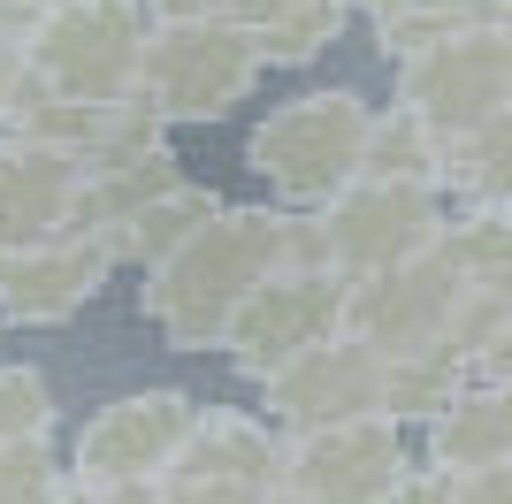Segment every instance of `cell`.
Listing matches in <instances>:
<instances>
[{"label":"cell","mask_w":512,"mask_h":504,"mask_svg":"<svg viewBox=\"0 0 512 504\" xmlns=\"http://www.w3.org/2000/svg\"><path fill=\"white\" fill-rule=\"evenodd\" d=\"M283 230H291V207H230L207 214L169 260H153L146 283H138V321H146L169 352H222L230 314L245 306L268 268H283Z\"/></svg>","instance_id":"obj_1"},{"label":"cell","mask_w":512,"mask_h":504,"mask_svg":"<svg viewBox=\"0 0 512 504\" xmlns=\"http://www.w3.org/2000/svg\"><path fill=\"white\" fill-rule=\"evenodd\" d=\"M367 123L375 107L352 84H314L291 92L245 130V168L276 191V207H321L329 191H344L367 161Z\"/></svg>","instance_id":"obj_2"},{"label":"cell","mask_w":512,"mask_h":504,"mask_svg":"<svg viewBox=\"0 0 512 504\" xmlns=\"http://www.w3.org/2000/svg\"><path fill=\"white\" fill-rule=\"evenodd\" d=\"M268 62L245 23L222 16H153L146 54H138V100L161 123H222L260 92Z\"/></svg>","instance_id":"obj_3"},{"label":"cell","mask_w":512,"mask_h":504,"mask_svg":"<svg viewBox=\"0 0 512 504\" xmlns=\"http://www.w3.org/2000/svg\"><path fill=\"white\" fill-rule=\"evenodd\" d=\"M153 8L146 0H54L23 16L16 46L39 69L46 92L62 100H123L138 92V54H146Z\"/></svg>","instance_id":"obj_4"},{"label":"cell","mask_w":512,"mask_h":504,"mask_svg":"<svg viewBox=\"0 0 512 504\" xmlns=\"http://www.w3.org/2000/svg\"><path fill=\"white\" fill-rule=\"evenodd\" d=\"M321 252L337 275H375L390 260H413L428 237L444 230V184H413V176H352L314 207Z\"/></svg>","instance_id":"obj_5"},{"label":"cell","mask_w":512,"mask_h":504,"mask_svg":"<svg viewBox=\"0 0 512 504\" xmlns=\"http://www.w3.org/2000/svg\"><path fill=\"white\" fill-rule=\"evenodd\" d=\"M398 474H406V436L390 413L291 428L276 466V504H375Z\"/></svg>","instance_id":"obj_6"},{"label":"cell","mask_w":512,"mask_h":504,"mask_svg":"<svg viewBox=\"0 0 512 504\" xmlns=\"http://www.w3.org/2000/svg\"><path fill=\"white\" fill-rule=\"evenodd\" d=\"M199 420V398L153 382V390H130V398H107L100 413L77 428L69 443V474L85 489H123V482H161L184 451Z\"/></svg>","instance_id":"obj_7"},{"label":"cell","mask_w":512,"mask_h":504,"mask_svg":"<svg viewBox=\"0 0 512 504\" xmlns=\"http://www.w3.org/2000/svg\"><path fill=\"white\" fill-rule=\"evenodd\" d=\"M344 291H352V275H337V268H291V260L268 268L245 291V306L230 314V336H222L230 367L245 382H260L291 352H306L329 329H344Z\"/></svg>","instance_id":"obj_8"},{"label":"cell","mask_w":512,"mask_h":504,"mask_svg":"<svg viewBox=\"0 0 512 504\" xmlns=\"http://www.w3.org/2000/svg\"><path fill=\"white\" fill-rule=\"evenodd\" d=\"M505 100H512V46L497 39L490 23H467V31H451V39H428L398 62V107H413L444 146Z\"/></svg>","instance_id":"obj_9"},{"label":"cell","mask_w":512,"mask_h":504,"mask_svg":"<svg viewBox=\"0 0 512 504\" xmlns=\"http://www.w3.org/2000/svg\"><path fill=\"white\" fill-rule=\"evenodd\" d=\"M375 398H383V352L352 329H329L321 344H306V352H291L283 367L260 375V413L283 436L329 428V420H352V413H383Z\"/></svg>","instance_id":"obj_10"},{"label":"cell","mask_w":512,"mask_h":504,"mask_svg":"<svg viewBox=\"0 0 512 504\" xmlns=\"http://www.w3.org/2000/svg\"><path fill=\"white\" fill-rule=\"evenodd\" d=\"M459 306V275L444 268V252L421 245L413 260H390L375 275H352L344 291V329L367 336L375 352H421V344H444V321Z\"/></svg>","instance_id":"obj_11"},{"label":"cell","mask_w":512,"mask_h":504,"mask_svg":"<svg viewBox=\"0 0 512 504\" xmlns=\"http://www.w3.org/2000/svg\"><path fill=\"white\" fill-rule=\"evenodd\" d=\"M107 268H115V260H107L85 230H62V237H39V245L0 252V321H16V329L77 321L92 298H100Z\"/></svg>","instance_id":"obj_12"},{"label":"cell","mask_w":512,"mask_h":504,"mask_svg":"<svg viewBox=\"0 0 512 504\" xmlns=\"http://www.w3.org/2000/svg\"><path fill=\"white\" fill-rule=\"evenodd\" d=\"M77 184H85V168L69 153L0 130V252L77 230Z\"/></svg>","instance_id":"obj_13"},{"label":"cell","mask_w":512,"mask_h":504,"mask_svg":"<svg viewBox=\"0 0 512 504\" xmlns=\"http://www.w3.org/2000/svg\"><path fill=\"white\" fill-rule=\"evenodd\" d=\"M276 466H283V428L268 413H245V405H199V420H192V436H184V451H176L169 474L276 497Z\"/></svg>","instance_id":"obj_14"},{"label":"cell","mask_w":512,"mask_h":504,"mask_svg":"<svg viewBox=\"0 0 512 504\" xmlns=\"http://www.w3.org/2000/svg\"><path fill=\"white\" fill-rule=\"evenodd\" d=\"M512 459V382L467 375L436 413H428V466L467 474V466Z\"/></svg>","instance_id":"obj_15"},{"label":"cell","mask_w":512,"mask_h":504,"mask_svg":"<svg viewBox=\"0 0 512 504\" xmlns=\"http://www.w3.org/2000/svg\"><path fill=\"white\" fill-rule=\"evenodd\" d=\"M207 214H222V191L199 184V176H184V184H169L161 199H146V207L130 214V222L100 230L92 245H100L115 268H153V260H169V252L184 245V237H192Z\"/></svg>","instance_id":"obj_16"},{"label":"cell","mask_w":512,"mask_h":504,"mask_svg":"<svg viewBox=\"0 0 512 504\" xmlns=\"http://www.w3.org/2000/svg\"><path fill=\"white\" fill-rule=\"evenodd\" d=\"M444 199L451 207H512V100L444 146Z\"/></svg>","instance_id":"obj_17"},{"label":"cell","mask_w":512,"mask_h":504,"mask_svg":"<svg viewBox=\"0 0 512 504\" xmlns=\"http://www.w3.org/2000/svg\"><path fill=\"white\" fill-rule=\"evenodd\" d=\"M184 176H192V168L176 161L169 146L138 153V161H115V168H85V184H77V230L85 237L115 230V222H130L146 199H161V191L184 184Z\"/></svg>","instance_id":"obj_18"},{"label":"cell","mask_w":512,"mask_h":504,"mask_svg":"<svg viewBox=\"0 0 512 504\" xmlns=\"http://www.w3.org/2000/svg\"><path fill=\"white\" fill-rule=\"evenodd\" d=\"M467 375H474V367H467L459 352H444V344H421V352H390V359H383V398H375V405H383V413L406 428V420H428V413H436V405H444Z\"/></svg>","instance_id":"obj_19"},{"label":"cell","mask_w":512,"mask_h":504,"mask_svg":"<svg viewBox=\"0 0 512 504\" xmlns=\"http://www.w3.org/2000/svg\"><path fill=\"white\" fill-rule=\"evenodd\" d=\"M360 176H413V184H444V138L413 115V107H375L367 123V161Z\"/></svg>","instance_id":"obj_20"},{"label":"cell","mask_w":512,"mask_h":504,"mask_svg":"<svg viewBox=\"0 0 512 504\" xmlns=\"http://www.w3.org/2000/svg\"><path fill=\"white\" fill-rule=\"evenodd\" d=\"M352 8H360V0H299V8H283L276 23H260V31H253V39H260V62H268V69L321 62V54L344 39Z\"/></svg>","instance_id":"obj_21"},{"label":"cell","mask_w":512,"mask_h":504,"mask_svg":"<svg viewBox=\"0 0 512 504\" xmlns=\"http://www.w3.org/2000/svg\"><path fill=\"white\" fill-rule=\"evenodd\" d=\"M367 23H375L383 62H406L413 46L451 39V31L482 23V0H367Z\"/></svg>","instance_id":"obj_22"},{"label":"cell","mask_w":512,"mask_h":504,"mask_svg":"<svg viewBox=\"0 0 512 504\" xmlns=\"http://www.w3.org/2000/svg\"><path fill=\"white\" fill-rule=\"evenodd\" d=\"M62 489H69V466L54 459L46 436L0 443V504H54Z\"/></svg>","instance_id":"obj_23"},{"label":"cell","mask_w":512,"mask_h":504,"mask_svg":"<svg viewBox=\"0 0 512 504\" xmlns=\"http://www.w3.org/2000/svg\"><path fill=\"white\" fill-rule=\"evenodd\" d=\"M54 436V390L39 367H0V443Z\"/></svg>","instance_id":"obj_24"},{"label":"cell","mask_w":512,"mask_h":504,"mask_svg":"<svg viewBox=\"0 0 512 504\" xmlns=\"http://www.w3.org/2000/svg\"><path fill=\"white\" fill-rule=\"evenodd\" d=\"M153 16H222V23H245V31H260V23H276L283 8H299V0H146Z\"/></svg>","instance_id":"obj_25"},{"label":"cell","mask_w":512,"mask_h":504,"mask_svg":"<svg viewBox=\"0 0 512 504\" xmlns=\"http://www.w3.org/2000/svg\"><path fill=\"white\" fill-rule=\"evenodd\" d=\"M153 504H276L260 489H222V482H184V474H161L153 482Z\"/></svg>","instance_id":"obj_26"},{"label":"cell","mask_w":512,"mask_h":504,"mask_svg":"<svg viewBox=\"0 0 512 504\" xmlns=\"http://www.w3.org/2000/svg\"><path fill=\"white\" fill-rule=\"evenodd\" d=\"M451 504H512V459L451 474Z\"/></svg>","instance_id":"obj_27"},{"label":"cell","mask_w":512,"mask_h":504,"mask_svg":"<svg viewBox=\"0 0 512 504\" xmlns=\"http://www.w3.org/2000/svg\"><path fill=\"white\" fill-rule=\"evenodd\" d=\"M375 504H451V474L444 466H406Z\"/></svg>","instance_id":"obj_28"},{"label":"cell","mask_w":512,"mask_h":504,"mask_svg":"<svg viewBox=\"0 0 512 504\" xmlns=\"http://www.w3.org/2000/svg\"><path fill=\"white\" fill-rule=\"evenodd\" d=\"M474 375H490V382H512V314L497 321V336L474 352Z\"/></svg>","instance_id":"obj_29"},{"label":"cell","mask_w":512,"mask_h":504,"mask_svg":"<svg viewBox=\"0 0 512 504\" xmlns=\"http://www.w3.org/2000/svg\"><path fill=\"white\" fill-rule=\"evenodd\" d=\"M482 23H490L497 39H505V46H512V0H482Z\"/></svg>","instance_id":"obj_30"},{"label":"cell","mask_w":512,"mask_h":504,"mask_svg":"<svg viewBox=\"0 0 512 504\" xmlns=\"http://www.w3.org/2000/svg\"><path fill=\"white\" fill-rule=\"evenodd\" d=\"M8 16H16V31H23V16H39V8H54V0H0Z\"/></svg>","instance_id":"obj_31"},{"label":"cell","mask_w":512,"mask_h":504,"mask_svg":"<svg viewBox=\"0 0 512 504\" xmlns=\"http://www.w3.org/2000/svg\"><path fill=\"white\" fill-rule=\"evenodd\" d=\"M54 504H100V497H92V489L77 482V474H69V489H62V497H54Z\"/></svg>","instance_id":"obj_32"},{"label":"cell","mask_w":512,"mask_h":504,"mask_svg":"<svg viewBox=\"0 0 512 504\" xmlns=\"http://www.w3.org/2000/svg\"><path fill=\"white\" fill-rule=\"evenodd\" d=\"M8 46H16V16H8V8H0V54H8Z\"/></svg>","instance_id":"obj_33"},{"label":"cell","mask_w":512,"mask_h":504,"mask_svg":"<svg viewBox=\"0 0 512 504\" xmlns=\"http://www.w3.org/2000/svg\"><path fill=\"white\" fill-rule=\"evenodd\" d=\"M360 8H367V0H360Z\"/></svg>","instance_id":"obj_34"}]
</instances>
